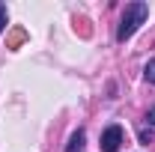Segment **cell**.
Listing matches in <instances>:
<instances>
[{
    "label": "cell",
    "instance_id": "obj_1",
    "mask_svg": "<svg viewBox=\"0 0 155 152\" xmlns=\"http://www.w3.org/2000/svg\"><path fill=\"white\" fill-rule=\"evenodd\" d=\"M146 18H149V6H146L143 0L128 3L125 12H122V18H119V27H116V42L131 39L137 30H140V24H146Z\"/></svg>",
    "mask_w": 155,
    "mask_h": 152
},
{
    "label": "cell",
    "instance_id": "obj_2",
    "mask_svg": "<svg viewBox=\"0 0 155 152\" xmlns=\"http://www.w3.org/2000/svg\"><path fill=\"white\" fill-rule=\"evenodd\" d=\"M125 143V134L119 125H107L101 131V152H119V146Z\"/></svg>",
    "mask_w": 155,
    "mask_h": 152
},
{
    "label": "cell",
    "instance_id": "obj_3",
    "mask_svg": "<svg viewBox=\"0 0 155 152\" xmlns=\"http://www.w3.org/2000/svg\"><path fill=\"white\" fill-rule=\"evenodd\" d=\"M81 149H84V128H78L69 137V146H66V152H81Z\"/></svg>",
    "mask_w": 155,
    "mask_h": 152
},
{
    "label": "cell",
    "instance_id": "obj_4",
    "mask_svg": "<svg viewBox=\"0 0 155 152\" xmlns=\"http://www.w3.org/2000/svg\"><path fill=\"white\" fill-rule=\"evenodd\" d=\"M143 78H146L149 84H155V60H149V63H146V69H143Z\"/></svg>",
    "mask_w": 155,
    "mask_h": 152
},
{
    "label": "cell",
    "instance_id": "obj_5",
    "mask_svg": "<svg viewBox=\"0 0 155 152\" xmlns=\"http://www.w3.org/2000/svg\"><path fill=\"white\" fill-rule=\"evenodd\" d=\"M6 21H9V12H6V3H0V33L6 30Z\"/></svg>",
    "mask_w": 155,
    "mask_h": 152
},
{
    "label": "cell",
    "instance_id": "obj_6",
    "mask_svg": "<svg viewBox=\"0 0 155 152\" xmlns=\"http://www.w3.org/2000/svg\"><path fill=\"white\" fill-rule=\"evenodd\" d=\"M146 122H149V125H155V107L149 111V114H146Z\"/></svg>",
    "mask_w": 155,
    "mask_h": 152
}]
</instances>
